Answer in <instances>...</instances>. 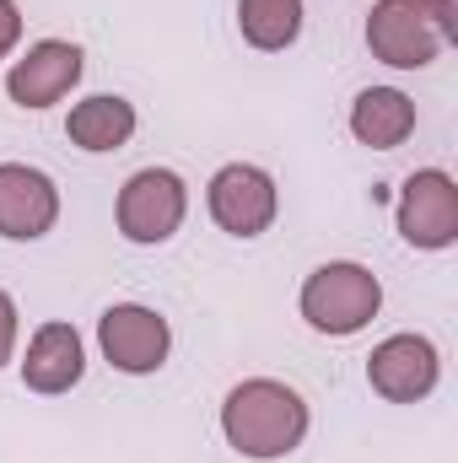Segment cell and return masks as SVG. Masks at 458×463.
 Returning <instances> with one entry per match:
<instances>
[{"instance_id":"7a4b0ae2","label":"cell","mask_w":458,"mask_h":463,"mask_svg":"<svg viewBox=\"0 0 458 463\" xmlns=\"http://www.w3.org/2000/svg\"><path fill=\"white\" fill-rule=\"evenodd\" d=\"M458 38L453 0H372L367 11V49L394 71H426Z\"/></svg>"},{"instance_id":"277c9868","label":"cell","mask_w":458,"mask_h":463,"mask_svg":"<svg viewBox=\"0 0 458 463\" xmlns=\"http://www.w3.org/2000/svg\"><path fill=\"white\" fill-rule=\"evenodd\" d=\"M184 216H189V184L173 167H140V173L124 178L119 205H114V222L124 232V242L157 248V242H167L184 227Z\"/></svg>"},{"instance_id":"7c38bea8","label":"cell","mask_w":458,"mask_h":463,"mask_svg":"<svg viewBox=\"0 0 458 463\" xmlns=\"http://www.w3.org/2000/svg\"><path fill=\"white\" fill-rule=\"evenodd\" d=\"M350 135L372 151H394L415 135V98L399 87H367L350 103Z\"/></svg>"},{"instance_id":"5bb4252c","label":"cell","mask_w":458,"mask_h":463,"mask_svg":"<svg viewBox=\"0 0 458 463\" xmlns=\"http://www.w3.org/2000/svg\"><path fill=\"white\" fill-rule=\"evenodd\" d=\"M243 43L259 54H281L302 38V0H237Z\"/></svg>"},{"instance_id":"52a82bcc","label":"cell","mask_w":458,"mask_h":463,"mask_svg":"<svg viewBox=\"0 0 458 463\" xmlns=\"http://www.w3.org/2000/svg\"><path fill=\"white\" fill-rule=\"evenodd\" d=\"M205 205H211V222L227 232V237H259V232L275 227V211H281V194H275V178L253 162H227L211 189H205Z\"/></svg>"},{"instance_id":"ba28073f","label":"cell","mask_w":458,"mask_h":463,"mask_svg":"<svg viewBox=\"0 0 458 463\" xmlns=\"http://www.w3.org/2000/svg\"><path fill=\"white\" fill-rule=\"evenodd\" d=\"M81 71H87V54L71 38H38L5 71V92H11L16 109H33L38 114V109H54L60 98H71L76 81H81Z\"/></svg>"},{"instance_id":"9c48e42d","label":"cell","mask_w":458,"mask_h":463,"mask_svg":"<svg viewBox=\"0 0 458 463\" xmlns=\"http://www.w3.org/2000/svg\"><path fill=\"white\" fill-rule=\"evenodd\" d=\"M443 377V355L426 335H388L367 355V383L388 404H421Z\"/></svg>"},{"instance_id":"9a60e30c","label":"cell","mask_w":458,"mask_h":463,"mask_svg":"<svg viewBox=\"0 0 458 463\" xmlns=\"http://www.w3.org/2000/svg\"><path fill=\"white\" fill-rule=\"evenodd\" d=\"M22 43V5L16 0H0V60Z\"/></svg>"},{"instance_id":"4fadbf2b","label":"cell","mask_w":458,"mask_h":463,"mask_svg":"<svg viewBox=\"0 0 458 463\" xmlns=\"http://www.w3.org/2000/svg\"><path fill=\"white\" fill-rule=\"evenodd\" d=\"M135 103L129 98H114V92H98V98H81L71 118H65V135H71V146H81V151H119V146H129V135H135Z\"/></svg>"},{"instance_id":"8fae6325","label":"cell","mask_w":458,"mask_h":463,"mask_svg":"<svg viewBox=\"0 0 458 463\" xmlns=\"http://www.w3.org/2000/svg\"><path fill=\"white\" fill-rule=\"evenodd\" d=\"M87 372V345L65 318H49L33 329L27 355H22V383L33 393H71Z\"/></svg>"},{"instance_id":"2e32d148","label":"cell","mask_w":458,"mask_h":463,"mask_svg":"<svg viewBox=\"0 0 458 463\" xmlns=\"http://www.w3.org/2000/svg\"><path fill=\"white\" fill-rule=\"evenodd\" d=\"M16 355V302L11 291H0V366Z\"/></svg>"},{"instance_id":"5b68a950","label":"cell","mask_w":458,"mask_h":463,"mask_svg":"<svg viewBox=\"0 0 458 463\" xmlns=\"http://www.w3.org/2000/svg\"><path fill=\"white\" fill-rule=\"evenodd\" d=\"M98 350L103 361L124 372V377H151L162 372L167 350H173V329L157 307H140V302H114L103 318H98Z\"/></svg>"},{"instance_id":"3957f363","label":"cell","mask_w":458,"mask_h":463,"mask_svg":"<svg viewBox=\"0 0 458 463\" xmlns=\"http://www.w3.org/2000/svg\"><path fill=\"white\" fill-rule=\"evenodd\" d=\"M302 318L313 335H329V340H350L361 335L377 307H383V280L356 264V259H335V264H319L308 280H302V297H297Z\"/></svg>"},{"instance_id":"8992f818","label":"cell","mask_w":458,"mask_h":463,"mask_svg":"<svg viewBox=\"0 0 458 463\" xmlns=\"http://www.w3.org/2000/svg\"><path fill=\"white\" fill-rule=\"evenodd\" d=\"M399 237L421 253H443L458 242V184L443 167H415L399 189Z\"/></svg>"},{"instance_id":"30bf717a","label":"cell","mask_w":458,"mask_h":463,"mask_svg":"<svg viewBox=\"0 0 458 463\" xmlns=\"http://www.w3.org/2000/svg\"><path fill=\"white\" fill-rule=\"evenodd\" d=\"M60 222V189L43 167L27 162H0V237L11 242H38Z\"/></svg>"},{"instance_id":"6da1fadb","label":"cell","mask_w":458,"mask_h":463,"mask_svg":"<svg viewBox=\"0 0 458 463\" xmlns=\"http://www.w3.org/2000/svg\"><path fill=\"white\" fill-rule=\"evenodd\" d=\"M308 399L281 383V377H248L237 383L222 404V437L237 458H253V463H275L286 453L302 448L308 437Z\"/></svg>"}]
</instances>
